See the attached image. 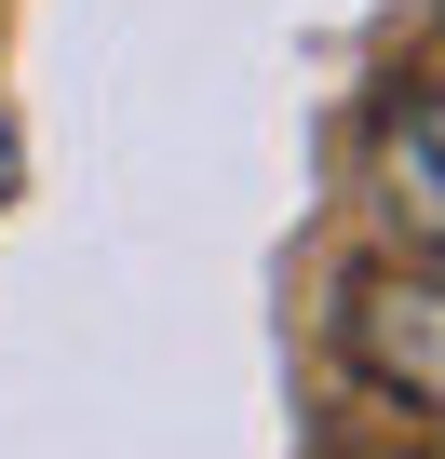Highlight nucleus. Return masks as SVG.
Here are the masks:
<instances>
[{"label":"nucleus","instance_id":"obj_1","mask_svg":"<svg viewBox=\"0 0 445 459\" xmlns=\"http://www.w3.org/2000/svg\"><path fill=\"white\" fill-rule=\"evenodd\" d=\"M338 351H351L378 392H405V405L445 419V271H432V257H418V271H364V284L338 298Z\"/></svg>","mask_w":445,"mask_h":459},{"label":"nucleus","instance_id":"obj_2","mask_svg":"<svg viewBox=\"0 0 445 459\" xmlns=\"http://www.w3.org/2000/svg\"><path fill=\"white\" fill-rule=\"evenodd\" d=\"M378 203H391L405 244L445 271V82H418V95L378 108Z\"/></svg>","mask_w":445,"mask_h":459},{"label":"nucleus","instance_id":"obj_3","mask_svg":"<svg viewBox=\"0 0 445 459\" xmlns=\"http://www.w3.org/2000/svg\"><path fill=\"white\" fill-rule=\"evenodd\" d=\"M0 189H14V122H0Z\"/></svg>","mask_w":445,"mask_h":459}]
</instances>
